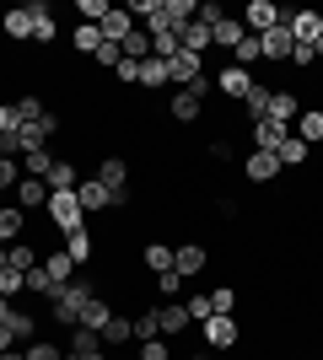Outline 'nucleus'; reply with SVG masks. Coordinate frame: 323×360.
<instances>
[{
	"instance_id": "44",
	"label": "nucleus",
	"mask_w": 323,
	"mask_h": 360,
	"mask_svg": "<svg viewBox=\"0 0 323 360\" xmlns=\"http://www.w3.org/2000/svg\"><path fill=\"white\" fill-rule=\"evenodd\" d=\"M22 290H27V274H22V269H11V264H6V269H0V296H22Z\"/></svg>"
},
{
	"instance_id": "3",
	"label": "nucleus",
	"mask_w": 323,
	"mask_h": 360,
	"mask_svg": "<svg viewBox=\"0 0 323 360\" xmlns=\"http://www.w3.org/2000/svg\"><path fill=\"white\" fill-rule=\"evenodd\" d=\"M97 183L113 194V210L129 205V162H124V156H103V162H97Z\"/></svg>"
},
{
	"instance_id": "8",
	"label": "nucleus",
	"mask_w": 323,
	"mask_h": 360,
	"mask_svg": "<svg viewBox=\"0 0 323 360\" xmlns=\"http://www.w3.org/2000/svg\"><path fill=\"white\" fill-rule=\"evenodd\" d=\"M11 205H16L22 215H38V210H49V183H44V178H22V183L11 188Z\"/></svg>"
},
{
	"instance_id": "48",
	"label": "nucleus",
	"mask_w": 323,
	"mask_h": 360,
	"mask_svg": "<svg viewBox=\"0 0 323 360\" xmlns=\"http://www.w3.org/2000/svg\"><path fill=\"white\" fill-rule=\"evenodd\" d=\"M108 11H113L108 0H76V16H81V22H92V27H97V22H103Z\"/></svg>"
},
{
	"instance_id": "22",
	"label": "nucleus",
	"mask_w": 323,
	"mask_h": 360,
	"mask_svg": "<svg viewBox=\"0 0 323 360\" xmlns=\"http://www.w3.org/2000/svg\"><path fill=\"white\" fill-rule=\"evenodd\" d=\"M38 264H44V269H49V280H54V285H70V280H76V264H70V253H65V248H49V253L44 258H38Z\"/></svg>"
},
{
	"instance_id": "4",
	"label": "nucleus",
	"mask_w": 323,
	"mask_h": 360,
	"mask_svg": "<svg viewBox=\"0 0 323 360\" xmlns=\"http://www.w3.org/2000/svg\"><path fill=\"white\" fill-rule=\"evenodd\" d=\"M200 333H205V345H210L215 355H227V349L243 345V323H237V317H205Z\"/></svg>"
},
{
	"instance_id": "24",
	"label": "nucleus",
	"mask_w": 323,
	"mask_h": 360,
	"mask_svg": "<svg viewBox=\"0 0 323 360\" xmlns=\"http://www.w3.org/2000/svg\"><path fill=\"white\" fill-rule=\"evenodd\" d=\"M243 38H248V27L237 22V16H221V22L210 27V49H227V54H232L237 44H243Z\"/></svg>"
},
{
	"instance_id": "58",
	"label": "nucleus",
	"mask_w": 323,
	"mask_h": 360,
	"mask_svg": "<svg viewBox=\"0 0 323 360\" xmlns=\"http://www.w3.org/2000/svg\"><path fill=\"white\" fill-rule=\"evenodd\" d=\"M11 312H16V301H11V296H0V323H11Z\"/></svg>"
},
{
	"instance_id": "17",
	"label": "nucleus",
	"mask_w": 323,
	"mask_h": 360,
	"mask_svg": "<svg viewBox=\"0 0 323 360\" xmlns=\"http://www.w3.org/2000/svg\"><path fill=\"white\" fill-rule=\"evenodd\" d=\"M286 27H291V44H318L323 11H286Z\"/></svg>"
},
{
	"instance_id": "36",
	"label": "nucleus",
	"mask_w": 323,
	"mask_h": 360,
	"mask_svg": "<svg viewBox=\"0 0 323 360\" xmlns=\"http://www.w3.org/2000/svg\"><path fill=\"white\" fill-rule=\"evenodd\" d=\"M49 194H54V188H76V183H81V172H76V162H65V156H60V162H54V167H49Z\"/></svg>"
},
{
	"instance_id": "41",
	"label": "nucleus",
	"mask_w": 323,
	"mask_h": 360,
	"mask_svg": "<svg viewBox=\"0 0 323 360\" xmlns=\"http://www.w3.org/2000/svg\"><path fill=\"white\" fill-rule=\"evenodd\" d=\"M259 60H264V49H259V38H253V32H248L243 44L232 49V65H243V70H253V65H259Z\"/></svg>"
},
{
	"instance_id": "34",
	"label": "nucleus",
	"mask_w": 323,
	"mask_h": 360,
	"mask_svg": "<svg viewBox=\"0 0 323 360\" xmlns=\"http://www.w3.org/2000/svg\"><path fill=\"white\" fill-rule=\"evenodd\" d=\"M60 162V156H54V146H38V150H27V156H22V172H27V178H49V167Z\"/></svg>"
},
{
	"instance_id": "52",
	"label": "nucleus",
	"mask_w": 323,
	"mask_h": 360,
	"mask_svg": "<svg viewBox=\"0 0 323 360\" xmlns=\"http://www.w3.org/2000/svg\"><path fill=\"white\" fill-rule=\"evenodd\" d=\"M119 60H124V49H119V44H103V49L92 54V65H103V70H119Z\"/></svg>"
},
{
	"instance_id": "53",
	"label": "nucleus",
	"mask_w": 323,
	"mask_h": 360,
	"mask_svg": "<svg viewBox=\"0 0 323 360\" xmlns=\"http://www.w3.org/2000/svg\"><path fill=\"white\" fill-rule=\"evenodd\" d=\"M286 65H296V70H312V65H318L312 44H291V60H286Z\"/></svg>"
},
{
	"instance_id": "2",
	"label": "nucleus",
	"mask_w": 323,
	"mask_h": 360,
	"mask_svg": "<svg viewBox=\"0 0 323 360\" xmlns=\"http://www.w3.org/2000/svg\"><path fill=\"white\" fill-rule=\"evenodd\" d=\"M49 226H54V231H81V226H87V210H81V199H76V188H54V194H49Z\"/></svg>"
},
{
	"instance_id": "21",
	"label": "nucleus",
	"mask_w": 323,
	"mask_h": 360,
	"mask_svg": "<svg viewBox=\"0 0 323 360\" xmlns=\"http://www.w3.org/2000/svg\"><path fill=\"white\" fill-rule=\"evenodd\" d=\"M296 113H302V97H296V91H270V113H264L270 124H286V129H291Z\"/></svg>"
},
{
	"instance_id": "11",
	"label": "nucleus",
	"mask_w": 323,
	"mask_h": 360,
	"mask_svg": "<svg viewBox=\"0 0 323 360\" xmlns=\"http://www.w3.org/2000/svg\"><path fill=\"white\" fill-rule=\"evenodd\" d=\"M70 339H65V360H108L103 339H97L92 328H65Z\"/></svg>"
},
{
	"instance_id": "15",
	"label": "nucleus",
	"mask_w": 323,
	"mask_h": 360,
	"mask_svg": "<svg viewBox=\"0 0 323 360\" xmlns=\"http://www.w3.org/2000/svg\"><path fill=\"white\" fill-rule=\"evenodd\" d=\"M76 199H81V210H87V215H108V210H113V194L97 183V172L76 183Z\"/></svg>"
},
{
	"instance_id": "62",
	"label": "nucleus",
	"mask_w": 323,
	"mask_h": 360,
	"mask_svg": "<svg viewBox=\"0 0 323 360\" xmlns=\"http://www.w3.org/2000/svg\"><path fill=\"white\" fill-rule=\"evenodd\" d=\"M119 360H124V355H119Z\"/></svg>"
},
{
	"instance_id": "29",
	"label": "nucleus",
	"mask_w": 323,
	"mask_h": 360,
	"mask_svg": "<svg viewBox=\"0 0 323 360\" xmlns=\"http://www.w3.org/2000/svg\"><path fill=\"white\" fill-rule=\"evenodd\" d=\"M178 44H184L189 54H200V60H205V49H210V22H200V16H194V22L178 32Z\"/></svg>"
},
{
	"instance_id": "35",
	"label": "nucleus",
	"mask_w": 323,
	"mask_h": 360,
	"mask_svg": "<svg viewBox=\"0 0 323 360\" xmlns=\"http://www.w3.org/2000/svg\"><path fill=\"white\" fill-rule=\"evenodd\" d=\"M6 264H11V269H22V274H27V269H38V248H32L27 237H22V242H11V248H6Z\"/></svg>"
},
{
	"instance_id": "32",
	"label": "nucleus",
	"mask_w": 323,
	"mask_h": 360,
	"mask_svg": "<svg viewBox=\"0 0 323 360\" xmlns=\"http://www.w3.org/2000/svg\"><path fill=\"white\" fill-rule=\"evenodd\" d=\"M275 156H280V167H308L312 162V146H308V140H296V135H286Z\"/></svg>"
},
{
	"instance_id": "1",
	"label": "nucleus",
	"mask_w": 323,
	"mask_h": 360,
	"mask_svg": "<svg viewBox=\"0 0 323 360\" xmlns=\"http://www.w3.org/2000/svg\"><path fill=\"white\" fill-rule=\"evenodd\" d=\"M92 296H97V285L76 274L70 285H60V296H54V301H44V307H49V323H54V328H76V323H81V312H87V301H92Z\"/></svg>"
},
{
	"instance_id": "10",
	"label": "nucleus",
	"mask_w": 323,
	"mask_h": 360,
	"mask_svg": "<svg viewBox=\"0 0 323 360\" xmlns=\"http://www.w3.org/2000/svg\"><path fill=\"white\" fill-rule=\"evenodd\" d=\"M200 113H205V97H194L189 86H172L167 91V119L172 124H200Z\"/></svg>"
},
{
	"instance_id": "23",
	"label": "nucleus",
	"mask_w": 323,
	"mask_h": 360,
	"mask_svg": "<svg viewBox=\"0 0 323 360\" xmlns=\"http://www.w3.org/2000/svg\"><path fill=\"white\" fill-rule=\"evenodd\" d=\"M97 339H103V349H124V345H135V323H129L124 312H113V317H108V328L97 333Z\"/></svg>"
},
{
	"instance_id": "33",
	"label": "nucleus",
	"mask_w": 323,
	"mask_h": 360,
	"mask_svg": "<svg viewBox=\"0 0 323 360\" xmlns=\"http://www.w3.org/2000/svg\"><path fill=\"white\" fill-rule=\"evenodd\" d=\"M140 264H146L151 274H167L172 269V248L167 242H146V248H140Z\"/></svg>"
},
{
	"instance_id": "55",
	"label": "nucleus",
	"mask_w": 323,
	"mask_h": 360,
	"mask_svg": "<svg viewBox=\"0 0 323 360\" xmlns=\"http://www.w3.org/2000/svg\"><path fill=\"white\" fill-rule=\"evenodd\" d=\"M221 16H227V6H221V0H200V22H210V27H215Z\"/></svg>"
},
{
	"instance_id": "51",
	"label": "nucleus",
	"mask_w": 323,
	"mask_h": 360,
	"mask_svg": "<svg viewBox=\"0 0 323 360\" xmlns=\"http://www.w3.org/2000/svg\"><path fill=\"white\" fill-rule=\"evenodd\" d=\"M156 290H162V301H178V290H184V274H178V269L156 274Z\"/></svg>"
},
{
	"instance_id": "54",
	"label": "nucleus",
	"mask_w": 323,
	"mask_h": 360,
	"mask_svg": "<svg viewBox=\"0 0 323 360\" xmlns=\"http://www.w3.org/2000/svg\"><path fill=\"white\" fill-rule=\"evenodd\" d=\"M113 75H119V86H140V65L135 60H119V70H113Z\"/></svg>"
},
{
	"instance_id": "16",
	"label": "nucleus",
	"mask_w": 323,
	"mask_h": 360,
	"mask_svg": "<svg viewBox=\"0 0 323 360\" xmlns=\"http://www.w3.org/2000/svg\"><path fill=\"white\" fill-rule=\"evenodd\" d=\"M259 49H264V65H286L291 60V27L280 22V27L259 32Z\"/></svg>"
},
{
	"instance_id": "26",
	"label": "nucleus",
	"mask_w": 323,
	"mask_h": 360,
	"mask_svg": "<svg viewBox=\"0 0 323 360\" xmlns=\"http://www.w3.org/2000/svg\"><path fill=\"white\" fill-rule=\"evenodd\" d=\"M22 237H27V215L16 210V205H0V248H11Z\"/></svg>"
},
{
	"instance_id": "47",
	"label": "nucleus",
	"mask_w": 323,
	"mask_h": 360,
	"mask_svg": "<svg viewBox=\"0 0 323 360\" xmlns=\"http://www.w3.org/2000/svg\"><path fill=\"white\" fill-rule=\"evenodd\" d=\"M210 307H215V317H232V312H237V290H232V285H215L210 290Z\"/></svg>"
},
{
	"instance_id": "9",
	"label": "nucleus",
	"mask_w": 323,
	"mask_h": 360,
	"mask_svg": "<svg viewBox=\"0 0 323 360\" xmlns=\"http://www.w3.org/2000/svg\"><path fill=\"white\" fill-rule=\"evenodd\" d=\"M200 75H210V70H205V60L189 54V49H178V54L167 60V86H194Z\"/></svg>"
},
{
	"instance_id": "45",
	"label": "nucleus",
	"mask_w": 323,
	"mask_h": 360,
	"mask_svg": "<svg viewBox=\"0 0 323 360\" xmlns=\"http://www.w3.org/2000/svg\"><path fill=\"white\" fill-rule=\"evenodd\" d=\"M22 349H27V360H65V345H54V339H32Z\"/></svg>"
},
{
	"instance_id": "50",
	"label": "nucleus",
	"mask_w": 323,
	"mask_h": 360,
	"mask_svg": "<svg viewBox=\"0 0 323 360\" xmlns=\"http://www.w3.org/2000/svg\"><path fill=\"white\" fill-rule=\"evenodd\" d=\"M135 360H172V345L167 339H146V345L135 349Z\"/></svg>"
},
{
	"instance_id": "12",
	"label": "nucleus",
	"mask_w": 323,
	"mask_h": 360,
	"mask_svg": "<svg viewBox=\"0 0 323 360\" xmlns=\"http://www.w3.org/2000/svg\"><path fill=\"white\" fill-rule=\"evenodd\" d=\"M60 248L70 253V264H76V269H92V264H97V237L87 231V226H81V231H65Z\"/></svg>"
},
{
	"instance_id": "28",
	"label": "nucleus",
	"mask_w": 323,
	"mask_h": 360,
	"mask_svg": "<svg viewBox=\"0 0 323 360\" xmlns=\"http://www.w3.org/2000/svg\"><path fill=\"white\" fill-rule=\"evenodd\" d=\"M140 91H151V97H156V91H172L167 86V60H156V54H151V60H140Z\"/></svg>"
},
{
	"instance_id": "60",
	"label": "nucleus",
	"mask_w": 323,
	"mask_h": 360,
	"mask_svg": "<svg viewBox=\"0 0 323 360\" xmlns=\"http://www.w3.org/2000/svg\"><path fill=\"white\" fill-rule=\"evenodd\" d=\"M312 54H318V60H323V32H318V44H312Z\"/></svg>"
},
{
	"instance_id": "56",
	"label": "nucleus",
	"mask_w": 323,
	"mask_h": 360,
	"mask_svg": "<svg viewBox=\"0 0 323 360\" xmlns=\"http://www.w3.org/2000/svg\"><path fill=\"white\" fill-rule=\"evenodd\" d=\"M210 162H232V140H227V135L210 140Z\"/></svg>"
},
{
	"instance_id": "19",
	"label": "nucleus",
	"mask_w": 323,
	"mask_h": 360,
	"mask_svg": "<svg viewBox=\"0 0 323 360\" xmlns=\"http://www.w3.org/2000/svg\"><path fill=\"white\" fill-rule=\"evenodd\" d=\"M0 32H6L11 44H32V11H27V6H11V11H0Z\"/></svg>"
},
{
	"instance_id": "39",
	"label": "nucleus",
	"mask_w": 323,
	"mask_h": 360,
	"mask_svg": "<svg viewBox=\"0 0 323 360\" xmlns=\"http://www.w3.org/2000/svg\"><path fill=\"white\" fill-rule=\"evenodd\" d=\"M27 290H32L38 301H54V296H60V285L49 280V269H44V264H38V269H27Z\"/></svg>"
},
{
	"instance_id": "46",
	"label": "nucleus",
	"mask_w": 323,
	"mask_h": 360,
	"mask_svg": "<svg viewBox=\"0 0 323 360\" xmlns=\"http://www.w3.org/2000/svg\"><path fill=\"white\" fill-rule=\"evenodd\" d=\"M32 44H60V22L54 16H32Z\"/></svg>"
},
{
	"instance_id": "25",
	"label": "nucleus",
	"mask_w": 323,
	"mask_h": 360,
	"mask_svg": "<svg viewBox=\"0 0 323 360\" xmlns=\"http://www.w3.org/2000/svg\"><path fill=\"white\" fill-rule=\"evenodd\" d=\"M291 135L308 140V146H323V108H302L296 124H291Z\"/></svg>"
},
{
	"instance_id": "61",
	"label": "nucleus",
	"mask_w": 323,
	"mask_h": 360,
	"mask_svg": "<svg viewBox=\"0 0 323 360\" xmlns=\"http://www.w3.org/2000/svg\"><path fill=\"white\" fill-rule=\"evenodd\" d=\"M0 269H6V248H0Z\"/></svg>"
},
{
	"instance_id": "20",
	"label": "nucleus",
	"mask_w": 323,
	"mask_h": 360,
	"mask_svg": "<svg viewBox=\"0 0 323 360\" xmlns=\"http://www.w3.org/2000/svg\"><path fill=\"white\" fill-rule=\"evenodd\" d=\"M291 135L286 124H270V119H259V124H248V150H280V140Z\"/></svg>"
},
{
	"instance_id": "27",
	"label": "nucleus",
	"mask_w": 323,
	"mask_h": 360,
	"mask_svg": "<svg viewBox=\"0 0 323 360\" xmlns=\"http://www.w3.org/2000/svg\"><path fill=\"white\" fill-rule=\"evenodd\" d=\"M108 317H113V301H108L103 290H97V296L87 301V312H81V323H76V328H92V333H103V328H108Z\"/></svg>"
},
{
	"instance_id": "6",
	"label": "nucleus",
	"mask_w": 323,
	"mask_h": 360,
	"mask_svg": "<svg viewBox=\"0 0 323 360\" xmlns=\"http://www.w3.org/2000/svg\"><path fill=\"white\" fill-rule=\"evenodd\" d=\"M237 22H243V27L259 38V32H270V27H280V22H286V11H280L275 0H248V11L237 16Z\"/></svg>"
},
{
	"instance_id": "5",
	"label": "nucleus",
	"mask_w": 323,
	"mask_h": 360,
	"mask_svg": "<svg viewBox=\"0 0 323 360\" xmlns=\"http://www.w3.org/2000/svg\"><path fill=\"white\" fill-rule=\"evenodd\" d=\"M280 172H286V167H280L275 150H248V156H243V178H248V183H259V188L280 183Z\"/></svg>"
},
{
	"instance_id": "38",
	"label": "nucleus",
	"mask_w": 323,
	"mask_h": 360,
	"mask_svg": "<svg viewBox=\"0 0 323 360\" xmlns=\"http://www.w3.org/2000/svg\"><path fill=\"white\" fill-rule=\"evenodd\" d=\"M119 49H124V60H135V65H140V60H151V32H146V27H135V32H129V38H124Z\"/></svg>"
},
{
	"instance_id": "59",
	"label": "nucleus",
	"mask_w": 323,
	"mask_h": 360,
	"mask_svg": "<svg viewBox=\"0 0 323 360\" xmlns=\"http://www.w3.org/2000/svg\"><path fill=\"white\" fill-rule=\"evenodd\" d=\"M0 360H27V349H6V355H0Z\"/></svg>"
},
{
	"instance_id": "37",
	"label": "nucleus",
	"mask_w": 323,
	"mask_h": 360,
	"mask_svg": "<svg viewBox=\"0 0 323 360\" xmlns=\"http://www.w3.org/2000/svg\"><path fill=\"white\" fill-rule=\"evenodd\" d=\"M6 328H11L16 345H32V339H44V333H38V317H32V312H11V323H6Z\"/></svg>"
},
{
	"instance_id": "13",
	"label": "nucleus",
	"mask_w": 323,
	"mask_h": 360,
	"mask_svg": "<svg viewBox=\"0 0 323 360\" xmlns=\"http://www.w3.org/2000/svg\"><path fill=\"white\" fill-rule=\"evenodd\" d=\"M156 323H162V339H178V333L194 328V317H189L184 301H156Z\"/></svg>"
},
{
	"instance_id": "18",
	"label": "nucleus",
	"mask_w": 323,
	"mask_h": 360,
	"mask_svg": "<svg viewBox=\"0 0 323 360\" xmlns=\"http://www.w3.org/2000/svg\"><path fill=\"white\" fill-rule=\"evenodd\" d=\"M97 32H103V44H124V38L135 32V16L124 11V0H119V6H113L108 16H103V22H97Z\"/></svg>"
},
{
	"instance_id": "40",
	"label": "nucleus",
	"mask_w": 323,
	"mask_h": 360,
	"mask_svg": "<svg viewBox=\"0 0 323 360\" xmlns=\"http://www.w3.org/2000/svg\"><path fill=\"white\" fill-rule=\"evenodd\" d=\"M22 129H27V119H22V108H16V103H0V135H6V140H16Z\"/></svg>"
},
{
	"instance_id": "30",
	"label": "nucleus",
	"mask_w": 323,
	"mask_h": 360,
	"mask_svg": "<svg viewBox=\"0 0 323 360\" xmlns=\"http://www.w3.org/2000/svg\"><path fill=\"white\" fill-rule=\"evenodd\" d=\"M97 49H103V32H97L92 22H76V32H70V54H87V60H92Z\"/></svg>"
},
{
	"instance_id": "57",
	"label": "nucleus",
	"mask_w": 323,
	"mask_h": 360,
	"mask_svg": "<svg viewBox=\"0 0 323 360\" xmlns=\"http://www.w3.org/2000/svg\"><path fill=\"white\" fill-rule=\"evenodd\" d=\"M6 349H22V345H16V339H11V328L0 323V355H6Z\"/></svg>"
},
{
	"instance_id": "42",
	"label": "nucleus",
	"mask_w": 323,
	"mask_h": 360,
	"mask_svg": "<svg viewBox=\"0 0 323 360\" xmlns=\"http://www.w3.org/2000/svg\"><path fill=\"white\" fill-rule=\"evenodd\" d=\"M135 323V345H146V339H162V323H156V307H146L140 317H129Z\"/></svg>"
},
{
	"instance_id": "31",
	"label": "nucleus",
	"mask_w": 323,
	"mask_h": 360,
	"mask_svg": "<svg viewBox=\"0 0 323 360\" xmlns=\"http://www.w3.org/2000/svg\"><path fill=\"white\" fill-rule=\"evenodd\" d=\"M270 91H275V86H264V81H253V86H248V97H243V113H248V124H259L264 113H270Z\"/></svg>"
},
{
	"instance_id": "7",
	"label": "nucleus",
	"mask_w": 323,
	"mask_h": 360,
	"mask_svg": "<svg viewBox=\"0 0 323 360\" xmlns=\"http://www.w3.org/2000/svg\"><path fill=\"white\" fill-rule=\"evenodd\" d=\"M253 81H259V75H253V70H243V65H221V70H215V91H221L227 103H243Z\"/></svg>"
},
{
	"instance_id": "43",
	"label": "nucleus",
	"mask_w": 323,
	"mask_h": 360,
	"mask_svg": "<svg viewBox=\"0 0 323 360\" xmlns=\"http://www.w3.org/2000/svg\"><path fill=\"white\" fill-rule=\"evenodd\" d=\"M22 178H27V172H22V156H6V162H0V194H11Z\"/></svg>"
},
{
	"instance_id": "49",
	"label": "nucleus",
	"mask_w": 323,
	"mask_h": 360,
	"mask_svg": "<svg viewBox=\"0 0 323 360\" xmlns=\"http://www.w3.org/2000/svg\"><path fill=\"white\" fill-rule=\"evenodd\" d=\"M184 307H189V317H194V323H205V317H215V307H210V290H194V296H189Z\"/></svg>"
},
{
	"instance_id": "14",
	"label": "nucleus",
	"mask_w": 323,
	"mask_h": 360,
	"mask_svg": "<svg viewBox=\"0 0 323 360\" xmlns=\"http://www.w3.org/2000/svg\"><path fill=\"white\" fill-rule=\"evenodd\" d=\"M205 264H210V248H205V242H184V248H172V269L184 274V280L205 274Z\"/></svg>"
}]
</instances>
